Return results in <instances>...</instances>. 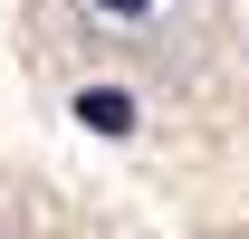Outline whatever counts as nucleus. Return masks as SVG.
Masks as SVG:
<instances>
[{"label":"nucleus","mask_w":249,"mask_h":239,"mask_svg":"<svg viewBox=\"0 0 249 239\" xmlns=\"http://www.w3.org/2000/svg\"><path fill=\"white\" fill-rule=\"evenodd\" d=\"M96 10H115V19H144V10H154V0H96Z\"/></svg>","instance_id":"2"},{"label":"nucleus","mask_w":249,"mask_h":239,"mask_svg":"<svg viewBox=\"0 0 249 239\" xmlns=\"http://www.w3.org/2000/svg\"><path fill=\"white\" fill-rule=\"evenodd\" d=\"M77 124H96V134H134V96H124V86H87V96H77Z\"/></svg>","instance_id":"1"}]
</instances>
